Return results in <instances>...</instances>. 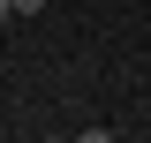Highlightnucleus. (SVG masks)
I'll return each instance as SVG.
<instances>
[{"label":"nucleus","mask_w":151,"mask_h":143,"mask_svg":"<svg viewBox=\"0 0 151 143\" xmlns=\"http://www.w3.org/2000/svg\"><path fill=\"white\" fill-rule=\"evenodd\" d=\"M0 23H15V8H8V0H0Z\"/></svg>","instance_id":"2"},{"label":"nucleus","mask_w":151,"mask_h":143,"mask_svg":"<svg viewBox=\"0 0 151 143\" xmlns=\"http://www.w3.org/2000/svg\"><path fill=\"white\" fill-rule=\"evenodd\" d=\"M8 8H15V15H45V0H8Z\"/></svg>","instance_id":"1"},{"label":"nucleus","mask_w":151,"mask_h":143,"mask_svg":"<svg viewBox=\"0 0 151 143\" xmlns=\"http://www.w3.org/2000/svg\"><path fill=\"white\" fill-rule=\"evenodd\" d=\"M0 68H8V53H0Z\"/></svg>","instance_id":"3"}]
</instances>
